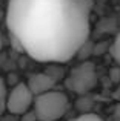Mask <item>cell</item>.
Here are the masks:
<instances>
[{
    "instance_id": "obj_1",
    "label": "cell",
    "mask_w": 120,
    "mask_h": 121,
    "mask_svg": "<svg viewBox=\"0 0 120 121\" xmlns=\"http://www.w3.org/2000/svg\"><path fill=\"white\" fill-rule=\"evenodd\" d=\"M6 26L14 43L40 63L75 57L91 31V0H8Z\"/></svg>"
},
{
    "instance_id": "obj_2",
    "label": "cell",
    "mask_w": 120,
    "mask_h": 121,
    "mask_svg": "<svg viewBox=\"0 0 120 121\" xmlns=\"http://www.w3.org/2000/svg\"><path fill=\"white\" fill-rule=\"evenodd\" d=\"M69 109V98L65 92L51 91L34 97L32 110L39 121H57Z\"/></svg>"
},
{
    "instance_id": "obj_3",
    "label": "cell",
    "mask_w": 120,
    "mask_h": 121,
    "mask_svg": "<svg viewBox=\"0 0 120 121\" xmlns=\"http://www.w3.org/2000/svg\"><path fill=\"white\" fill-rule=\"evenodd\" d=\"M97 84L96 66L91 61H83L74 66L66 77V87L75 94H86Z\"/></svg>"
},
{
    "instance_id": "obj_4",
    "label": "cell",
    "mask_w": 120,
    "mask_h": 121,
    "mask_svg": "<svg viewBox=\"0 0 120 121\" xmlns=\"http://www.w3.org/2000/svg\"><path fill=\"white\" fill-rule=\"evenodd\" d=\"M34 94L28 87L26 83H18L8 92L5 98V109L12 115H23L29 109H32Z\"/></svg>"
},
{
    "instance_id": "obj_5",
    "label": "cell",
    "mask_w": 120,
    "mask_h": 121,
    "mask_svg": "<svg viewBox=\"0 0 120 121\" xmlns=\"http://www.w3.org/2000/svg\"><path fill=\"white\" fill-rule=\"evenodd\" d=\"M28 87L31 89V92L36 95L45 94V92L54 89L55 86V80L48 74V72H39V74H32L26 81Z\"/></svg>"
},
{
    "instance_id": "obj_6",
    "label": "cell",
    "mask_w": 120,
    "mask_h": 121,
    "mask_svg": "<svg viewBox=\"0 0 120 121\" xmlns=\"http://www.w3.org/2000/svg\"><path fill=\"white\" fill-rule=\"evenodd\" d=\"M111 54H112L114 61L117 63V66L120 68V34H117V35H115V39H114V41H112Z\"/></svg>"
},
{
    "instance_id": "obj_7",
    "label": "cell",
    "mask_w": 120,
    "mask_h": 121,
    "mask_svg": "<svg viewBox=\"0 0 120 121\" xmlns=\"http://www.w3.org/2000/svg\"><path fill=\"white\" fill-rule=\"evenodd\" d=\"M71 121H103V118H102V117H99L97 113L85 112V113H82V115L75 117V118L71 120Z\"/></svg>"
},
{
    "instance_id": "obj_8",
    "label": "cell",
    "mask_w": 120,
    "mask_h": 121,
    "mask_svg": "<svg viewBox=\"0 0 120 121\" xmlns=\"http://www.w3.org/2000/svg\"><path fill=\"white\" fill-rule=\"evenodd\" d=\"M8 95V87H6V81L3 77H0V103H5V98Z\"/></svg>"
},
{
    "instance_id": "obj_9",
    "label": "cell",
    "mask_w": 120,
    "mask_h": 121,
    "mask_svg": "<svg viewBox=\"0 0 120 121\" xmlns=\"http://www.w3.org/2000/svg\"><path fill=\"white\" fill-rule=\"evenodd\" d=\"M20 117H22V121H39L32 109H29L28 112H25L23 115H20Z\"/></svg>"
},
{
    "instance_id": "obj_10",
    "label": "cell",
    "mask_w": 120,
    "mask_h": 121,
    "mask_svg": "<svg viewBox=\"0 0 120 121\" xmlns=\"http://www.w3.org/2000/svg\"><path fill=\"white\" fill-rule=\"evenodd\" d=\"M0 48H2V34H0Z\"/></svg>"
}]
</instances>
